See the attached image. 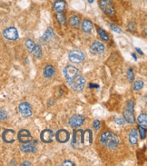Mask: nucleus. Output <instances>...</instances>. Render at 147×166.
<instances>
[{
    "label": "nucleus",
    "mask_w": 147,
    "mask_h": 166,
    "mask_svg": "<svg viewBox=\"0 0 147 166\" xmlns=\"http://www.w3.org/2000/svg\"><path fill=\"white\" fill-rule=\"evenodd\" d=\"M92 131L86 129L84 130H74L72 145L75 148H81L84 146H88L93 142Z\"/></svg>",
    "instance_id": "nucleus-1"
},
{
    "label": "nucleus",
    "mask_w": 147,
    "mask_h": 166,
    "mask_svg": "<svg viewBox=\"0 0 147 166\" xmlns=\"http://www.w3.org/2000/svg\"><path fill=\"white\" fill-rule=\"evenodd\" d=\"M100 142L105 147L109 149H115L119 145V138L111 132H105L101 134Z\"/></svg>",
    "instance_id": "nucleus-2"
},
{
    "label": "nucleus",
    "mask_w": 147,
    "mask_h": 166,
    "mask_svg": "<svg viewBox=\"0 0 147 166\" xmlns=\"http://www.w3.org/2000/svg\"><path fill=\"white\" fill-rule=\"evenodd\" d=\"M68 84L73 90L76 91V92H80L86 86V79L82 76H78L75 79H73L72 81L68 82Z\"/></svg>",
    "instance_id": "nucleus-3"
},
{
    "label": "nucleus",
    "mask_w": 147,
    "mask_h": 166,
    "mask_svg": "<svg viewBox=\"0 0 147 166\" xmlns=\"http://www.w3.org/2000/svg\"><path fill=\"white\" fill-rule=\"evenodd\" d=\"M63 72H64V76H65V78L66 79L67 83L72 81L73 79H75L76 76H79V69L74 65L65 66Z\"/></svg>",
    "instance_id": "nucleus-4"
},
{
    "label": "nucleus",
    "mask_w": 147,
    "mask_h": 166,
    "mask_svg": "<svg viewBox=\"0 0 147 166\" xmlns=\"http://www.w3.org/2000/svg\"><path fill=\"white\" fill-rule=\"evenodd\" d=\"M99 5L103 12L110 16H113L115 15V10L111 0H100Z\"/></svg>",
    "instance_id": "nucleus-5"
},
{
    "label": "nucleus",
    "mask_w": 147,
    "mask_h": 166,
    "mask_svg": "<svg viewBox=\"0 0 147 166\" xmlns=\"http://www.w3.org/2000/svg\"><path fill=\"white\" fill-rule=\"evenodd\" d=\"M69 61L73 64H80L84 59H86V56L80 50H74L71 51L68 55Z\"/></svg>",
    "instance_id": "nucleus-6"
},
{
    "label": "nucleus",
    "mask_w": 147,
    "mask_h": 166,
    "mask_svg": "<svg viewBox=\"0 0 147 166\" xmlns=\"http://www.w3.org/2000/svg\"><path fill=\"white\" fill-rule=\"evenodd\" d=\"M3 36L5 39L10 40V41H16V40H18L19 37L18 31L14 26L5 28V29L3 31Z\"/></svg>",
    "instance_id": "nucleus-7"
},
{
    "label": "nucleus",
    "mask_w": 147,
    "mask_h": 166,
    "mask_svg": "<svg viewBox=\"0 0 147 166\" xmlns=\"http://www.w3.org/2000/svg\"><path fill=\"white\" fill-rule=\"evenodd\" d=\"M18 110L20 114L23 117H29L32 115V106L30 105L29 103L27 102H23L18 105Z\"/></svg>",
    "instance_id": "nucleus-8"
},
{
    "label": "nucleus",
    "mask_w": 147,
    "mask_h": 166,
    "mask_svg": "<svg viewBox=\"0 0 147 166\" xmlns=\"http://www.w3.org/2000/svg\"><path fill=\"white\" fill-rule=\"evenodd\" d=\"M55 139L60 144H65L69 141L70 139V134L69 132L66 131L65 129H61L56 132L55 134Z\"/></svg>",
    "instance_id": "nucleus-9"
},
{
    "label": "nucleus",
    "mask_w": 147,
    "mask_h": 166,
    "mask_svg": "<svg viewBox=\"0 0 147 166\" xmlns=\"http://www.w3.org/2000/svg\"><path fill=\"white\" fill-rule=\"evenodd\" d=\"M18 139L20 142H22V144H26V142H30L33 140V137L28 130L22 129L18 132Z\"/></svg>",
    "instance_id": "nucleus-10"
},
{
    "label": "nucleus",
    "mask_w": 147,
    "mask_h": 166,
    "mask_svg": "<svg viewBox=\"0 0 147 166\" xmlns=\"http://www.w3.org/2000/svg\"><path fill=\"white\" fill-rule=\"evenodd\" d=\"M84 117L81 114H75V115H72L69 118L68 123L70 124V126L73 128L76 127H80L81 125L84 123Z\"/></svg>",
    "instance_id": "nucleus-11"
},
{
    "label": "nucleus",
    "mask_w": 147,
    "mask_h": 166,
    "mask_svg": "<svg viewBox=\"0 0 147 166\" xmlns=\"http://www.w3.org/2000/svg\"><path fill=\"white\" fill-rule=\"evenodd\" d=\"M105 45L101 42H94L90 47V52L94 55H100L105 52Z\"/></svg>",
    "instance_id": "nucleus-12"
},
{
    "label": "nucleus",
    "mask_w": 147,
    "mask_h": 166,
    "mask_svg": "<svg viewBox=\"0 0 147 166\" xmlns=\"http://www.w3.org/2000/svg\"><path fill=\"white\" fill-rule=\"evenodd\" d=\"M54 37H55V32L53 30V28L49 26L47 29L46 33L42 36V37H40L39 41H40L41 44L46 45V44H48L49 42H51V40H52Z\"/></svg>",
    "instance_id": "nucleus-13"
},
{
    "label": "nucleus",
    "mask_w": 147,
    "mask_h": 166,
    "mask_svg": "<svg viewBox=\"0 0 147 166\" xmlns=\"http://www.w3.org/2000/svg\"><path fill=\"white\" fill-rule=\"evenodd\" d=\"M16 132L12 129H7L4 131V133L2 134L3 141L7 144H11V142H14L16 138Z\"/></svg>",
    "instance_id": "nucleus-14"
},
{
    "label": "nucleus",
    "mask_w": 147,
    "mask_h": 166,
    "mask_svg": "<svg viewBox=\"0 0 147 166\" xmlns=\"http://www.w3.org/2000/svg\"><path fill=\"white\" fill-rule=\"evenodd\" d=\"M20 150L23 153H36V141H31L30 142L22 144Z\"/></svg>",
    "instance_id": "nucleus-15"
},
{
    "label": "nucleus",
    "mask_w": 147,
    "mask_h": 166,
    "mask_svg": "<svg viewBox=\"0 0 147 166\" xmlns=\"http://www.w3.org/2000/svg\"><path fill=\"white\" fill-rule=\"evenodd\" d=\"M54 138V134L53 132L49 129H45L42 131V133L40 134V139L45 144H50V142H53Z\"/></svg>",
    "instance_id": "nucleus-16"
},
{
    "label": "nucleus",
    "mask_w": 147,
    "mask_h": 166,
    "mask_svg": "<svg viewBox=\"0 0 147 166\" xmlns=\"http://www.w3.org/2000/svg\"><path fill=\"white\" fill-rule=\"evenodd\" d=\"M81 28L84 33L90 34L94 29V25L90 20L84 19V20H83L82 24H81Z\"/></svg>",
    "instance_id": "nucleus-17"
},
{
    "label": "nucleus",
    "mask_w": 147,
    "mask_h": 166,
    "mask_svg": "<svg viewBox=\"0 0 147 166\" xmlns=\"http://www.w3.org/2000/svg\"><path fill=\"white\" fill-rule=\"evenodd\" d=\"M66 7V2L65 0H56L54 3V9L56 11V13L63 12Z\"/></svg>",
    "instance_id": "nucleus-18"
},
{
    "label": "nucleus",
    "mask_w": 147,
    "mask_h": 166,
    "mask_svg": "<svg viewBox=\"0 0 147 166\" xmlns=\"http://www.w3.org/2000/svg\"><path fill=\"white\" fill-rule=\"evenodd\" d=\"M55 74V69L53 65H48L44 68V76L46 78H52Z\"/></svg>",
    "instance_id": "nucleus-19"
},
{
    "label": "nucleus",
    "mask_w": 147,
    "mask_h": 166,
    "mask_svg": "<svg viewBox=\"0 0 147 166\" xmlns=\"http://www.w3.org/2000/svg\"><path fill=\"white\" fill-rule=\"evenodd\" d=\"M129 142L130 144L134 145L137 144L138 142V133H137V130L136 129H132L131 132H130V134H129Z\"/></svg>",
    "instance_id": "nucleus-20"
},
{
    "label": "nucleus",
    "mask_w": 147,
    "mask_h": 166,
    "mask_svg": "<svg viewBox=\"0 0 147 166\" xmlns=\"http://www.w3.org/2000/svg\"><path fill=\"white\" fill-rule=\"evenodd\" d=\"M123 119L124 121L127 122L128 123H135V117L134 115V113L133 112H130V111H124L123 112Z\"/></svg>",
    "instance_id": "nucleus-21"
},
{
    "label": "nucleus",
    "mask_w": 147,
    "mask_h": 166,
    "mask_svg": "<svg viewBox=\"0 0 147 166\" xmlns=\"http://www.w3.org/2000/svg\"><path fill=\"white\" fill-rule=\"evenodd\" d=\"M69 25L73 27H78L80 26V18L77 16H72L69 18Z\"/></svg>",
    "instance_id": "nucleus-22"
},
{
    "label": "nucleus",
    "mask_w": 147,
    "mask_h": 166,
    "mask_svg": "<svg viewBox=\"0 0 147 166\" xmlns=\"http://www.w3.org/2000/svg\"><path fill=\"white\" fill-rule=\"evenodd\" d=\"M137 121L140 125H142L143 127H147V114L146 113H141L137 118Z\"/></svg>",
    "instance_id": "nucleus-23"
},
{
    "label": "nucleus",
    "mask_w": 147,
    "mask_h": 166,
    "mask_svg": "<svg viewBox=\"0 0 147 166\" xmlns=\"http://www.w3.org/2000/svg\"><path fill=\"white\" fill-rule=\"evenodd\" d=\"M33 54H34V56L36 57V58H40L42 56V48L40 47V45H35V48L33 50Z\"/></svg>",
    "instance_id": "nucleus-24"
},
{
    "label": "nucleus",
    "mask_w": 147,
    "mask_h": 166,
    "mask_svg": "<svg viewBox=\"0 0 147 166\" xmlns=\"http://www.w3.org/2000/svg\"><path fill=\"white\" fill-rule=\"evenodd\" d=\"M25 45H26V47L28 52L31 53V52H33L34 48H35L36 44L34 43L31 39H27V40H26V42H25Z\"/></svg>",
    "instance_id": "nucleus-25"
},
{
    "label": "nucleus",
    "mask_w": 147,
    "mask_h": 166,
    "mask_svg": "<svg viewBox=\"0 0 147 166\" xmlns=\"http://www.w3.org/2000/svg\"><path fill=\"white\" fill-rule=\"evenodd\" d=\"M56 19H57V21L60 23L61 25H65L66 18H65V14H63V12H58L57 14H56Z\"/></svg>",
    "instance_id": "nucleus-26"
},
{
    "label": "nucleus",
    "mask_w": 147,
    "mask_h": 166,
    "mask_svg": "<svg viewBox=\"0 0 147 166\" xmlns=\"http://www.w3.org/2000/svg\"><path fill=\"white\" fill-rule=\"evenodd\" d=\"M98 34H99V36H100L102 40H104V41H108L109 40V36H107V34L105 33V31L103 29V28L98 27Z\"/></svg>",
    "instance_id": "nucleus-27"
},
{
    "label": "nucleus",
    "mask_w": 147,
    "mask_h": 166,
    "mask_svg": "<svg viewBox=\"0 0 147 166\" xmlns=\"http://www.w3.org/2000/svg\"><path fill=\"white\" fill-rule=\"evenodd\" d=\"M144 87V82L142 80H137L134 83V91H139Z\"/></svg>",
    "instance_id": "nucleus-28"
},
{
    "label": "nucleus",
    "mask_w": 147,
    "mask_h": 166,
    "mask_svg": "<svg viewBox=\"0 0 147 166\" xmlns=\"http://www.w3.org/2000/svg\"><path fill=\"white\" fill-rule=\"evenodd\" d=\"M138 130H139V133H140V136H141V139H144L146 137V129L144 127H143L142 125H138Z\"/></svg>",
    "instance_id": "nucleus-29"
},
{
    "label": "nucleus",
    "mask_w": 147,
    "mask_h": 166,
    "mask_svg": "<svg viewBox=\"0 0 147 166\" xmlns=\"http://www.w3.org/2000/svg\"><path fill=\"white\" fill-rule=\"evenodd\" d=\"M127 77H128V80L130 82H133L134 79V71L132 68H128V71H127Z\"/></svg>",
    "instance_id": "nucleus-30"
},
{
    "label": "nucleus",
    "mask_w": 147,
    "mask_h": 166,
    "mask_svg": "<svg viewBox=\"0 0 147 166\" xmlns=\"http://www.w3.org/2000/svg\"><path fill=\"white\" fill-rule=\"evenodd\" d=\"M114 121L115 123H117L118 125H123L125 123V121H124V119L122 118V117H118V116H115L114 117Z\"/></svg>",
    "instance_id": "nucleus-31"
},
{
    "label": "nucleus",
    "mask_w": 147,
    "mask_h": 166,
    "mask_svg": "<svg viewBox=\"0 0 147 166\" xmlns=\"http://www.w3.org/2000/svg\"><path fill=\"white\" fill-rule=\"evenodd\" d=\"M134 101H129L127 103V105H126V110L134 113Z\"/></svg>",
    "instance_id": "nucleus-32"
},
{
    "label": "nucleus",
    "mask_w": 147,
    "mask_h": 166,
    "mask_svg": "<svg viewBox=\"0 0 147 166\" xmlns=\"http://www.w3.org/2000/svg\"><path fill=\"white\" fill-rule=\"evenodd\" d=\"M110 27H111L112 30H114V31H115V33H117V34H121V33H122V29H121V28H119L116 25L113 24V23H111V24H110Z\"/></svg>",
    "instance_id": "nucleus-33"
},
{
    "label": "nucleus",
    "mask_w": 147,
    "mask_h": 166,
    "mask_svg": "<svg viewBox=\"0 0 147 166\" xmlns=\"http://www.w3.org/2000/svg\"><path fill=\"white\" fill-rule=\"evenodd\" d=\"M7 118V113L5 110L0 109V121H5Z\"/></svg>",
    "instance_id": "nucleus-34"
},
{
    "label": "nucleus",
    "mask_w": 147,
    "mask_h": 166,
    "mask_svg": "<svg viewBox=\"0 0 147 166\" xmlns=\"http://www.w3.org/2000/svg\"><path fill=\"white\" fill-rule=\"evenodd\" d=\"M135 27H136V24L134 22H130L127 26V29L131 32H134L135 30Z\"/></svg>",
    "instance_id": "nucleus-35"
},
{
    "label": "nucleus",
    "mask_w": 147,
    "mask_h": 166,
    "mask_svg": "<svg viewBox=\"0 0 147 166\" xmlns=\"http://www.w3.org/2000/svg\"><path fill=\"white\" fill-rule=\"evenodd\" d=\"M100 125H101V123L99 120H94L93 122V126H94V129L95 131H98L100 129Z\"/></svg>",
    "instance_id": "nucleus-36"
},
{
    "label": "nucleus",
    "mask_w": 147,
    "mask_h": 166,
    "mask_svg": "<svg viewBox=\"0 0 147 166\" xmlns=\"http://www.w3.org/2000/svg\"><path fill=\"white\" fill-rule=\"evenodd\" d=\"M62 165H63V166H69V165L75 166V163H74L73 162H71V161H65L63 163H62Z\"/></svg>",
    "instance_id": "nucleus-37"
},
{
    "label": "nucleus",
    "mask_w": 147,
    "mask_h": 166,
    "mask_svg": "<svg viewBox=\"0 0 147 166\" xmlns=\"http://www.w3.org/2000/svg\"><path fill=\"white\" fill-rule=\"evenodd\" d=\"M22 165H23V166H25V165H31V163L30 162H24L23 163H22Z\"/></svg>",
    "instance_id": "nucleus-38"
},
{
    "label": "nucleus",
    "mask_w": 147,
    "mask_h": 166,
    "mask_svg": "<svg viewBox=\"0 0 147 166\" xmlns=\"http://www.w3.org/2000/svg\"><path fill=\"white\" fill-rule=\"evenodd\" d=\"M135 50H136V51H137V52H138V53H139L140 55H144V53H143V52H142V51H141V50H140V49H139L138 47H136V48H135Z\"/></svg>",
    "instance_id": "nucleus-39"
},
{
    "label": "nucleus",
    "mask_w": 147,
    "mask_h": 166,
    "mask_svg": "<svg viewBox=\"0 0 147 166\" xmlns=\"http://www.w3.org/2000/svg\"><path fill=\"white\" fill-rule=\"evenodd\" d=\"M132 55H133V57H134V58L135 60L137 59V57H136V55H135V54H132Z\"/></svg>",
    "instance_id": "nucleus-40"
},
{
    "label": "nucleus",
    "mask_w": 147,
    "mask_h": 166,
    "mask_svg": "<svg viewBox=\"0 0 147 166\" xmlns=\"http://www.w3.org/2000/svg\"><path fill=\"white\" fill-rule=\"evenodd\" d=\"M16 163H15V161H13V162H11L10 163H9V165H15Z\"/></svg>",
    "instance_id": "nucleus-41"
},
{
    "label": "nucleus",
    "mask_w": 147,
    "mask_h": 166,
    "mask_svg": "<svg viewBox=\"0 0 147 166\" xmlns=\"http://www.w3.org/2000/svg\"><path fill=\"white\" fill-rule=\"evenodd\" d=\"M88 2H89V3H93L94 0H88Z\"/></svg>",
    "instance_id": "nucleus-42"
},
{
    "label": "nucleus",
    "mask_w": 147,
    "mask_h": 166,
    "mask_svg": "<svg viewBox=\"0 0 147 166\" xmlns=\"http://www.w3.org/2000/svg\"><path fill=\"white\" fill-rule=\"evenodd\" d=\"M144 1H145V0H144Z\"/></svg>",
    "instance_id": "nucleus-43"
}]
</instances>
